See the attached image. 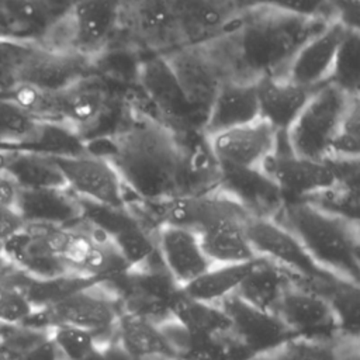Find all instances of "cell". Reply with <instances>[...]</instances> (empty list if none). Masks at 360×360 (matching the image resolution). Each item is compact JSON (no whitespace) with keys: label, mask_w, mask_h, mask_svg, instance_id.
I'll return each instance as SVG.
<instances>
[{"label":"cell","mask_w":360,"mask_h":360,"mask_svg":"<svg viewBox=\"0 0 360 360\" xmlns=\"http://www.w3.org/2000/svg\"><path fill=\"white\" fill-rule=\"evenodd\" d=\"M121 11L122 0H73L69 11L49 24L39 44L94 60L120 30Z\"/></svg>","instance_id":"5b68a950"},{"label":"cell","mask_w":360,"mask_h":360,"mask_svg":"<svg viewBox=\"0 0 360 360\" xmlns=\"http://www.w3.org/2000/svg\"><path fill=\"white\" fill-rule=\"evenodd\" d=\"M86 150L104 156L128 194L160 202L184 191V145L179 132L138 108L112 134L86 139Z\"/></svg>","instance_id":"6da1fadb"},{"label":"cell","mask_w":360,"mask_h":360,"mask_svg":"<svg viewBox=\"0 0 360 360\" xmlns=\"http://www.w3.org/2000/svg\"><path fill=\"white\" fill-rule=\"evenodd\" d=\"M255 260L226 264H212L201 276L188 283L181 291L197 301L218 304L224 298L235 294L240 283L253 269Z\"/></svg>","instance_id":"4316f807"},{"label":"cell","mask_w":360,"mask_h":360,"mask_svg":"<svg viewBox=\"0 0 360 360\" xmlns=\"http://www.w3.org/2000/svg\"><path fill=\"white\" fill-rule=\"evenodd\" d=\"M52 159L62 172L66 187L76 197L112 207H127L128 191L104 156L86 150Z\"/></svg>","instance_id":"5bb4252c"},{"label":"cell","mask_w":360,"mask_h":360,"mask_svg":"<svg viewBox=\"0 0 360 360\" xmlns=\"http://www.w3.org/2000/svg\"><path fill=\"white\" fill-rule=\"evenodd\" d=\"M357 100L359 93L332 82L314 90L283 134L287 148L298 158L326 160L347 111Z\"/></svg>","instance_id":"277c9868"},{"label":"cell","mask_w":360,"mask_h":360,"mask_svg":"<svg viewBox=\"0 0 360 360\" xmlns=\"http://www.w3.org/2000/svg\"><path fill=\"white\" fill-rule=\"evenodd\" d=\"M49 339L60 360H87L100 343L91 332L66 325L49 328Z\"/></svg>","instance_id":"4dcf8cb0"},{"label":"cell","mask_w":360,"mask_h":360,"mask_svg":"<svg viewBox=\"0 0 360 360\" xmlns=\"http://www.w3.org/2000/svg\"><path fill=\"white\" fill-rule=\"evenodd\" d=\"M4 170L13 176L21 188L66 187L62 172L51 156L32 152H7Z\"/></svg>","instance_id":"f1b7e54d"},{"label":"cell","mask_w":360,"mask_h":360,"mask_svg":"<svg viewBox=\"0 0 360 360\" xmlns=\"http://www.w3.org/2000/svg\"><path fill=\"white\" fill-rule=\"evenodd\" d=\"M326 273L359 285V221L308 200H285L274 217Z\"/></svg>","instance_id":"3957f363"},{"label":"cell","mask_w":360,"mask_h":360,"mask_svg":"<svg viewBox=\"0 0 360 360\" xmlns=\"http://www.w3.org/2000/svg\"><path fill=\"white\" fill-rule=\"evenodd\" d=\"M246 235L256 256L270 260L297 281L321 291L338 277L322 270L298 238L283 224L269 217H248Z\"/></svg>","instance_id":"ba28073f"},{"label":"cell","mask_w":360,"mask_h":360,"mask_svg":"<svg viewBox=\"0 0 360 360\" xmlns=\"http://www.w3.org/2000/svg\"><path fill=\"white\" fill-rule=\"evenodd\" d=\"M292 277L267 259L256 257L253 269L235 294L260 309L276 312V308Z\"/></svg>","instance_id":"484cf974"},{"label":"cell","mask_w":360,"mask_h":360,"mask_svg":"<svg viewBox=\"0 0 360 360\" xmlns=\"http://www.w3.org/2000/svg\"><path fill=\"white\" fill-rule=\"evenodd\" d=\"M114 338L134 360H177L176 352L163 335L159 323L136 314L121 311Z\"/></svg>","instance_id":"d4e9b609"},{"label":"cell","mask_w":360,"mask_h":360,"mask_svg":"<svg viewBox=\"0 0 360 360\" xmlns=\"http://www.w3.org/2000/svg\"><path fill=\"white\" fill-rule=\"evenodd\" d=\"M170 318L191 338H204L231 329L229 319L218 304L193 300L181 290L170 304Z\"/></svg>","instance_id":"83f0119b"},{"label":"cell","mask_w":360,"mask_h":360,"mask_svg":"<svg viewBox=\"0 0 360 360\" xmlns=\"http://www.w3.org/2000/svg\"><path fill=\"white\" fill-rule=\"evenodd\" d=\"M21 187L6 170L0 172V205L17 211V201Z\"/></svg>","instance_id":"e575fe53"},{"label":"cell","mask_w":360,"mask_h":360,"mask_svg":"<svg viewBox=\"0 0 360 360\" xmlns=\"http://www.w3.org/2000/svg\"><path fill=\"white\" fill-rule=\"evenodd\" d=\"M259 118L256 82L225 80L207 108L201 134H211Z\"/></svg>","instance_id":"44dd1931"},{"label":"cell","mask_w":360,"mask_h":360,"mask_svg":"<svg viewBox=\"0 0 360 360\" xmlns=\"http://www.w3.org/2000/svg\"><path fill=\"white\" fill-rule=\"evenodd\" d=\"M108 110L110 94L93 76L53 93L52 121L68 125L83 138L101 122Z\"/></svg>","instance_id":"ac0fdd59"},{"label":"cell","mask_w":360,"mask_h":360,"mask_svg":"<svg viewBox=\"0 0 360 360\" xmlns=\"http://www.w3.org/2000/svg\"><path fill=\"white\" fill-rule=\"evenodd\" d=\"M24 224L25 222L22 221V218L18 215L17 211L0 205V252H1L3 245L15 232H18Z\"/></svg>","instance_id":"836d02e7"},{"label":"cell","mask_w":360,"mask_h":360,"mask_svg":"<svg viewBox=\"0 0 360 360\" xmlns=\"http://www.w3.org/2000/svg\"><path fill=\"white\" fill-rule=\"evenodd\" d=\"M187 101L205 115L215 93L225 80H231L226 62L215 38L183 44L163 52Z\"/></svg>","instance_id":"9c48e42d"},{"label":"cell","mask_w":360,"mask_h":360,"mask_svg":"<svg viewBox=\"0 0 360 360\" xmlns=\"http://www.w3.org/2000/svg\"><path fill=\"white\" fill-rule=\"evenodd\" d=\"M359 34L354 27L349 31L336 60L335 73L332 83L343 87L350 93L357 91V76H359Z\"/></svg>","instance_id":"1f68e13d"},{"label":"cell","mask_w":360,"mask_h":360,"mask_svg":"<svg viewBox=\"0 0 360 360\" xmlns=\"http://www.w3.org/2000/svg\"><path fill=\"white\" fill-rule=\"evenodd\" d=\"M243 8L239 0H197L179 20L181 42H202L221 35Z\"/></svg>","instance_id":"cb8c5ba5"},{"label":"cell","mask_w":360,"mask_h":360,"mask_svg":"<svg viewBox=\"0 0 360 360\" xmlns=\"http://www.w3.org/2000/svg\"><path fill=\"white\" fill-rule=\"evenodd\" d=\"M328 20L267 6H248L215 41L231 80L257 82L283 75L300 46Z\"/></svg>","instance_id":"7a4b0ae2"},{"label":"cell","mask_w":360,"mask_h":360,"mask_svg":"<svg viewBox=\"0 0 360 360\" xmlns=\"http://www.w3.org/2000/svg\"><path fill=\"white\" fill-rule=\"evenodd\" d=\"M135 76L142 93L156 108L162 122L179 134L201 132L205 115L187 101L162 53L141 60Z\"/></svg>","instance_id":"30bf717a"},{"label":"cell","mask_w":360,"mask_h":360,"mask_svg":"<svg viewBox=\"0 0 360 360\" xmlns=\"http://www.w3.org/2000/svg\"><path fill=\"white\" fill-rule=\"evenodd\" d=\"M91 59L28 42L14 69V75L18 83L55 93L91 76Z\"/></svg>","instance_id":"4fadbf2b"},{"label":"cell","mask_w":360,"mask_h":360,"mask_svg":"<svg viewBox=\"0 0 360 360\" xmlns=\"http://www.w3.org/2000/svg\"><path fill=\"white\" fill-rule=\"evenodd\" d=\"M217 187L240 204L252 217L274 218L285 201L278 187L260 170L219 166Z\"/></svg>","instance_id":"ffe728a7"},{"label":"cell","mask_w":360,"mask_h":360,"mask_svg":"<svg viewBox=\"0 0 360 360\" xmlns=\"http://www.w3.org/2000/svg\"><path fill=\"white\" fill-rule=\"evenodd\" d=\"M170 11L176 15L177 21L183 17V14L197 1V0H163Z\"/></svg>","instance_id":"d590c367"},{"label":"cell","mask_w":360,"mask_h":360,"mask_svg":"<svg viewBox=\"0 0 360 360\" xmlns=\"http://www.w3.org/2000/svg\"><path fill=\"white\" fill-rule=\"evenodd\" d=\"M359 100L347 111L328 159L359 160Z\"/></svg>","instance_id":"d6a6232c"},{"label":"cell","mask_w":360,"mask_h":360,"mask_svg":"<svg viewBox=\"0 0 360 360\" xmlns=\"http://www.w3.org/2000/svg\"><path fill=\"white\" fill-rule=\"evenodd\" d=\"M276 314L294 336L338 340L342 333L338 318L328 300L314 288L291 280L285 288Z\"/></svg>","instance_id":"9a60e30c"},{"label":"cell","mask_w":360,"mask_h":360,"mask_svg":"<svg viewBox=\"0 0 360 360\" xmlns=\"http://www.w3.org/2000/svg\"><path fill=\"white\" fill-rule=\"evenodd\" d=\"M121 27L156 53L183 45L179 21L163 0H122Z\"/></svg>","instance_id":"2e32d148"},{"label":"cell","mask_w":360,"mask_h":360,"mask_svg":"<svg viewBox=\"0 0 360 360\" xmlns=\"http://www.w3.org/2000/svg\"><path fill=\"white\" fill-rule=\"evenodd\" d=\"M280 135L281 132L259 117L248 124L202 136L218 166L260 170L277 149Z\"/></svg>","instance_id":"7c38bea8"},{"label":"cell","mask_w":360,"mask_h":360,"mask_svg":"<svg viewBox=\"0 0 360 360\" xmlns=\"http://www.w3.org/2000/svg\"><path fill=\"white\" fill-rule=\"evenodd\" d=\"M350 30L352 27L339 17L328 20L300 46L281 76L312 91L329 83L339 51Z\"/></svg>","instance_id":"8fae6325"},{"label":"cell","mask_w":360,"mask_h":360,"mask_svg":"<svg viewBox=\"0 0 360 360\" xmlns=\"http://www.w3.org/2000/svg\"><path fill=\"white\" fill-rule=\"evenodd\" d=\"M259 117L284 134L300 112L312 90L304 89L284 76H267L256 82Z\"/></svg>","instance_id":"603a6c76"},{"label":"cell","mask_w":360,"mask_h":360,"mask_svg":"<svg viewBox=\"0 0 360 360\" xmlns=\"http://www.w3.org/2000/svg\"><path fill=\"white\" fill-rule=\"evenodd\" d=\"M121 302L104 283H94L39 309L27 323L49 329L58 325L75 326L91 332L103 343L114 339Z\"/></svg>","instance_id":"52a82bcc"},{"label":"cell","mask_w":360,"mask_h":360,"mask_svg":"<svg viewBox=\"0 0 360 360\" xmlns=\"http://www.w3.org/2000/svg\"><path fill=\"white\" fill-rule=\"evenodd\" d=\"M249 360H343L338 340L292 336L278 346L255 354Z\"/></svg>","instance_id":"f546056e"},{"label":"cell","mask_w":360,"mask_h":360,"mask_svg":"<svg viewBox=\"0 0 360 360\" xmlns=\"http://www.w3.org/2000/svg\"><path fill=\"white\" fill-rule=\"evenodd\" d=\"M6 160H7V152H3L0 150V172L4 170V166H6Z\"/></svg>","instance_id":"8d00e7d4"},{"label":"cell","mask_w":360,"mask_h":360,"mask_svg":"<svg viewBox=\"0 0 360 360\" xmlns=\"http://www.w3.org/2000/svg\"><path fill=\"white\" fill-rule=\"evenodd\" d=\"M155 240L162 263L174 283L183 288L212 266L195 232L173 225H159Z\"/></svg>","instance_id":"d6986e66"},{"label":"cell","mask_w":360,"mask_h":360,"mask_svg":"<svg viewBox=\"0 0 360 360\" xmlns=\"http://www.w3.org/2000/svg\"><path fill=\"white\" fill-rule=\"evenodd\" d=\"M226 314L231 332L250 350L259 354L267 352L294 335L276 312H269L232 294L218 302Z\"/></svg>","instance_id":"e0dca14e"},{"label":"cell","mask_w":360,"mask_h":360,"mask_svg":"<svg viewBox=\"0 0 360 360\" xmlns=\"http://www.w3.org/2000/svg\"><path fill=\"white\" fill-rule=\"evenodd\" d=\"M17 212L25 224L72 226L82 221L77 197L68 188H21Z\"/></svg>","instance_id":"7402d4cb"},{"label":"cell","mask_w":360,"mask_h":360,"mask_svg":"<svg viewBox=\"0 0 360 360\" xmlns=\"http://www.w3.org/2000/svg\"><path fill=\"white\" fill-rule=\"evenodd\" d=\"M359 160H312L287 148L283 134L277 149L260 167L285 200H307L339 184H356Z\"/></svg>","instance_id":"8992f818"}]
</instances>
